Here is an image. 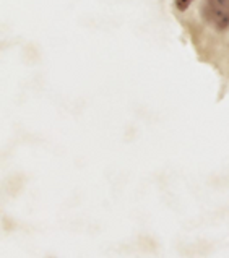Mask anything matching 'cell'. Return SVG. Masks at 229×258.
Listing matches in <instances>:
<instances>
[{"label":"cell","instance_id":"1","mask_svg":"<svg viewBox=\"0 0 229 258\" xmlns=\"http://www.w3.org/2000/svg\"><path fill=\"white\" fill-rule=\"evenodd\" d=\"M202 15L218 31H226L229 28V0H205Z\"/></svg>","mask_w":229,"mask_h":258},{"label":"cell","instance_id":"2","mask_svg":"<svg viewBox=\"0 0 229 258\" xmlns=\"http://www.w3.org/2000/svg\"><path fill=\"white\" fill-rule=\"evenodd\" d=\"M190 4H192V0H176V7H177V9H179L181 12L186 10Z\"/></svg>","mask_w":229,"mask_h":258}]
</instances>
